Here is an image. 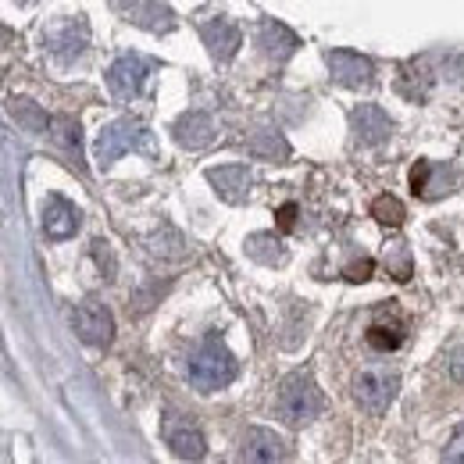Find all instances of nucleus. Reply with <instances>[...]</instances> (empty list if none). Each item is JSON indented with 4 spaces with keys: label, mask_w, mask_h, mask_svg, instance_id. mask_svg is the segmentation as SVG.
<instances>
[{
    "label": "nucleus",
    "mask_w": 464,
    "mask_h": 464,
    "mask_svg": "<svg viewBox=\"0 0 464 464\" xmlns=\"http://www.w3.org/2000/svg\"><path fill=\"white\" fill-rule=\"evenodd\" d=\"M186 375L200 393H218L236 379V357L218 336H208L204 343H197L189 361H186Z\"/></svg>",
    "instance_id": "nucleus-1"
},
{
    "label": "nucleus",
    "mask_w": 464,
    "mask_h": 464,
    "mask_svg": "<svg viewBox=\"0 0 464 464\" xmlns=\"http://www.w3.org/2000/svg\"><path fill=\"white\" fill-rule=\"evenodd\" d=\"M129 150H140V154H154V132L143 125V121H136V118H118L111 125H104L101 132H97V143H93V158L108 169V165H115L121 154H129Z\"/></svg>",
    "instance_id": "nucleus-2"
},
{
    "label": "nucleus",
    "mask_w": 464,
    "mask_h": 464,
    "mask_svg": "<svg viewBox=\"0 0 464 464\" xmlns=\"http://www.w3.org/2000/svg\"><path fill=\"white\" fill-rule=\"evenodd\" d=\"M276 407H279V418L286 425L300 429V425H307L322 414V390L314 386V379L307 372H293L279 390V404Z\"/></svg>",
    "instance_id": "nucleus-3"
},
{
    "label": "nucleus",
    "mask_w": 464,
    "mask_h": 464,
    "mask_svg": "<svg viewBox=\"0 0 464 464\" xmlns=\"http://www.w3.org/2000/svg\"><path fill=\"white\" fill-rule=\"evenodd\" d=\"M90 44V29L82 18H58L44 29V51H51L58 61H75Z\"/></svg>",
    "instance_id": "nucleus-4"
},
{
    "label": "nucleus",
    "mask_w": 464,
    "mask_h": 464,
    "mask_svg": "<svg viewBox=\"0 0 464 464\" xmlns=\"http://www.w3.org/2000/svg\"><path fill=\"white\" fill-rule=\"evenodd\" d=\"M72 329H75L79 340L90 343V347H108V343L115 340V318H111V311H108L104 304H97V300H86V304H79V307L72 311Z\"/></svg>",
    "instance_id": "nucleus-5"
},
{
    "label": "nucleus",
    "mask_w": 464,
    "mask_h": 464,
    "mask_svg": "<svg viewBox=\"0 0 464 464\" xmlns=\"http://www.w3.org/2000/svg\"><path fill=\"white\" fill-rule=\"evenodd\" d=\"M397 386H401V379H397V375H390V372L375 368V372H361V375L353 379V397H357L361 411H368V414H375V418H379L386 407L393 404Z\"/></svg>",
    "instance_id": "nucleus-6"
},
{
    "label": "nucleus",
    "mask_w": 464,
    "mask_h": 464,
    "mask_svg": "<svg viewBox=\"0 0 464 464\" xmlns=\"http://www.w3.org/2000/svg\"><path fill=\"white\" fill-rule=\"evenodd\" d=\"M161 436H165V443L172 447V454L179 461H200V458L208 454V443H204L200 429H197L189 418L175 414V411H169V414L161 418Z\"/></svg>",
    "instance_id": "nucleus-7"
},
{
    "label": "nucleus",
    "mask_w": 464,
    "mask_h": 464,
    "mask_svg": "<svg viewBox=\"0 0 464 464\" xmlns=\"http://www.w3.org/2000/svg\"><path fill=\"white\" fill-rule=\"evenodd\" d=\"M150 68H154V61L150 58L121 54V58L108 68V86H111V93H115L118 101H132V97H140V90H143Z\"/></svg>",
    "instance_id": "nucleus-8"
},
{
    "label": "nucleus",
    "mask_w": 464,
    "mask_h": 464,
    "mask_svg": "<svg viewBox=\"0 0 464 464\" xmlns=\"http://www.w3.org/2000/svg\"><path fill=\"white\" fill-rule=\"evenodd\" d=\"M325 64H329V72H333V79L336 82H343V86H368L372 79H375V68H372V61L361 58L357 51H329L325 54Z\"/></svg>",
    "instance_id": "nucleus-9"
},
{
    "label": "nucleus",
    "mask_w": 464,
    "mask_h": 464,
    "mask_svg": "<svg viewBox=\"0 0 464 464\" xmlns=\"http://www.w3.org/2000/svg\"><path fill=\"white\" fill-rule=\"evenodd\" d=\"M350 125H353L357 140L368 143V147L386 143L390 132H393V121H390V115H386L379 104H361V108H353V111H350Z\"/></svg>",
    "instance_id": "nucleus-10"
},
{
    "label": "nucleus",
    "mask_w": 464,
    "mask_h": 464,
    "mask_svg": "<svg viewBox=\"0 0 464 464\" xmlns=\"http://www.w3.org/2000/svg\"><path fill=\"white\" fill-rule=\"evenodd\" d=\"M200 36H204V47L211 51V58L222 61V64L236 58V51H239V29L232 25L229 18H211V22H204V25H200Z\"/></svg>",
    "instance_id": "nucleus-11"
},
{
    "label": "nucleus",
    "mask_w": 464,
    "mask_h": 464,
    "mask_svg": "<svg viewBox=\"0 0 464 464\" xmlns=\"http://www.w3.org/2000/svg\"><path fill=\"white\" fill-rule=\"evenodd\" d=\"M172 132L179 147L200 150V147H208L215 140V121H211V115H204V111H189V115H182L175 121Z\"/></svg>",
    "instance_id": "nucleus-12"
},
{
    "label": "nucleus",
    "mask_w": 464,
    "mask_h": 464,
    "mask_svg": "<svg viewBox=\"0 0 464 464\" xmlns=\"http://www.w3.org/2000/svg\"><path fill=\"white\" fill-rule=\"evenodd\" d=\"M79 222H82V215H79L75 204H68V200H61V197H51V200L44 204V232H47L51 239H68V236H75Z\"/></svg>",
    "instance_id": "nucleus-13"
},
{
    "label": "nucleus",
    "mask_w": 464,
    "mask_h": 464,
    "mask_svg": "<svg viewBox=\"0 0 464 464\" xmlns=\"http://www.w3.org/2000/svg\"><path fill=\"white\" fill-rule=\"evenodd\" d=\"M286 450H283V440L268 429H246L243 432V443H239V458L243 461H279Z\"/></svg>",
    "instance_id": "nucleus-14"
},
{
    "label": "nucleus",
    "mask_w": 464,
    "mask_h": 464,
    "mask_svg": "<svg viewBox=\"0 0 464 464\" xmlns=\"http://www.w3.org/2000/svg\"><path fill=\"white\" fill-rule=\"evenodd\" d=\"M208 179H211L215 193H218L222 200H229V204L246 200V193H250V172H246L243 165H222V169H211Z\"/></svg>",
    "instance_id": "nucleus-15"
},
{
    "label": "nucleus",
    "mask_w": 464,
    "mask_h": 464,
    "mask_svg": "<svg viewBox=\"0 0 464 464\" xmlns=\"http://www.w3.org/2000/svg\"><path fill=\"white\" fill-rule=\"evenodd\" d=\"M257 47H261L268 58L286 61L293 51L300 47V40L293 36L283 22H261V29H257Z\"/></svg>",
    "instance_id": "nucleus-16"
},
{
    "label": "nucleus",
    "mask_w": 464,
    "mask_h": 464,
    "mask_svg": "<svg viewBox=\"0 0 464 464\" xmlns=\"http://www.w3.org/2000/svg\"><path fill=\"white\" fill-rule=\"evenodd\" d=\"M129 22L147 33H172L175 11L165 4H136V7H129Z\"/></svg>",
    "instance_id": "nucleus-17"
},
{
    "label": "nucleus",
    "mask_w": 464,
    "mask_h": 464,
    "mask_svg": "<svg viewBox=\"0 0 464 464\" xmlns=\"http://www.w3.org/2000/svg\"><path fill=\"white\" fill-rule=\"evenodd\" d=\"M243 147H246V154L257 158V161H286V158H290V143H286L279 132H254Z\"/></svg>",
    "instance_id": "nucleus-18"
},
{
    "label": "nucleus",
    "mask_w": 464,
    "mask_h": 464,
    "mask_svg": "<svg viewBox=\"0 0 464 464\" xmlns=\"http://www.w3.org/2000/svg\"><path fill=\"white\" fill-rule=\"evenodd\" d=\"M246 254H250L254 261H261V265H279V261L286 257L283 243H279L272 232H257V236H250V239H246Z\"/></svg>",
    "instance_id": "nucleus-19"
},
{
    "label": "nucleus",
    "mask_w": 464,
    "mask_h": 464,
    "mask_svg": "<svg viewBox=\"0 0 464 464\" xmlns=\"http://www.w3.org/2000/svg\"><path fill=\"white\" fill-rule=\"evenodd\" d=\"M11 118H14L22 129H29V132H47V129H51V118L44 115L33 101H11Z\"/></svg>",
    "instance_id": "nucleus-20"
},
{
    "label": "nucleus",
    "mask_w": 464,
    "mask_h": 464,
    "mask_svg": "<svg viewBox=\"0 0 464 464\" xmlns=\"http://www.w3.org/2000/svg\"><path fill=\"white\" fill-rule=\"evenodd\" d=\"M51 129H54V140L68 150V158L79 165V161H82V147H79V121H72V118L61 115V118L51 121Z\"/></svg>",
    "instance_id": "nucleus-21"
},
{
    "label": "nucleus",
    "mask_w": 464,
    "mask_h": 464,
    "mask_svg": "<svg viewBox=\"0 0 464 464\" xmlns=\"http://www.w3.org/2000/svg\"><path fill=\"white\" fill-rule=\"evenodd\" d=\"M372 218H375V222H382V226H393V229H397V226H404L407 211L397 197L382 193V197H375V200H372Z\"/></svg>",
    "instance_id": "nucleus-22"
},
{
    "label": "nucleus",
    "mask_w": 464,
    "mask_h": 464,
    "mask_svg": "<svg viewBox=\"0 0 464 464\" xmlns=\"http://www.w3.org/2000/svg\"><path fill=\"white\" fill-rule=\"evenodd\" d=\"M404 343V333L397 325H372L368 329V347L375 350H397Z\"/></svg>",
    "instance_id": "nucleus-23"
},
{
    "label": "nucleus",
    "mask_w": 464,
    "mask_h": 464,
    "mask_svg": "<svg viewBox=\"0 0 464 464\" xmlns=\"http://www.w3.org/2000/svg\"><path fill=\"white\" fill-rule=\"evenodd\" d=\"M386 272H390L397 283H407V279H411V254L404 250V243H393V250H386Z\"/></svg>",
    "instance_id": "nucleus-24"
},
{
    "label": "nucleus",
    "mask_w": 464,
    "mask_h": 464,
    "mask_svg": "<svg viewBox=\"0 0 464 464\" xmlns=\"http://www.w3.org/2000/svg\"><path fill=\"white\" fill-rule=\"evenodd\" d=\"M443 461H450V464H458L464 461V421L454 429V436L447 440V450H443Z\"/></svg>",
    "instance_id": "nucleus-25"
},
{
    "label": "nucleus",
    "mask_w": 464,
    "mask_h": 464,
    "mask_svg": "<svg viewBox=\"0 0 464 464\" xmlns=\"http://www.w3.org/2000/svg\"><path fill=\"white\" fill-rule=\"evenodd\" d=\"M372 268H375V261H372V257H364L361 265H350V268H347V279H350V283H364V279L372 276Z\"/></svg>",
    "instance_id": "nucleus-26"
},
{
    "label": "nucleus",
    "mask_w": 464,
    "mask_h": 464,
    "mask_svg": "<svg viewBox=\"0 0 464 464\" xmlns=\"http://www.w3.org/2000/svg\"><path fill=\"white\" fill-rule=\"evenodd\" d=\"M276 218H279V229L290 232L296 226V204H283L279 211H276Z\"/></svg>",
    "instance_id": "nucleus-27"
},
{
    "label": "nucleus",
    "mask_w": 464,
    "mask_h": 464,
    "mask_svg": "<svg viewBox=\"0 0 464 464\" xmlns=\"http://www.w3.org/2000/svg\"><path fill=\"white\" fill-rule=\"evenodd\" d=\"M450 379L464 386V347L454 350V357H450Z\"/></svg>",
    "instance_id": "nucleus-28"
},
{
    "label": "nucleus",
    "mask_w": 464,
    "mask_h": 464,
    "mask_svg": "<svg viewBox=\"0 0 464 464\" xmlns=\"http://www.w3.org/2000/svg\"><path fill=\"white\" fill-rule=\"evenodd\" d=\"M111 4H115V7H121V4H125V0H111Z\"/></svg>",
    "instance_id": "nucleus-29"
},
{
    "label": "nucleus",
    "mask_w": 464,
    "mask_h": 464,
    "mask_svg": "<svg viewBox=\"0 0 464 464\" xmlns=\"http://www.w3.org/2000/svg\"><path fill=\"white\" fill-rule=\"evenodd\" d=\"M18 4H29V0H18Z\"/></svg>",
    "instance_id": "nucleus-30"
}]
</instances>
